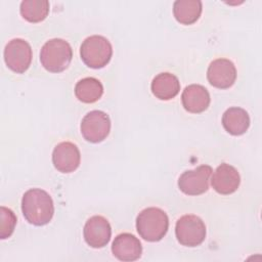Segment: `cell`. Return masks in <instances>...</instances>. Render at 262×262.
<instances>
[{
	"instance_id": "8",
	"label": "cell",
	"mask_w": 262,
	"mask_h": 262,
	"mask_svg": "<svg viewBox=\"0 0 262 262\" xmlns=\"http://www.w3.org/2000/svg\"><path fill=\"white\" fill-rule=\"evenodd\" d=\"M212 168L209 165H202L193 170L183 172L178 179L179 189L188 195H199L209 189V180Z\"/></svg>"
},
{
	"instance_id": "20",
	"label": "cell",
	"mask_w": 262,
	"mask_h": 262,
	"mask_svg": "<svg viewBox=\"0 0 262 262\" xmlns=\"http://www.w3.org/2000/svg\"><path fill=\"white\" fill-rule=\"evenodd\" d=\"M0 218H1V225H0V238L5 239L8 238L15 227L16 224V217L12 210L1 206L0 208Z\"/></svg>"
},
{
	"instance_id": "14",
	"label": "cell",
	"mask_w": 262,
	"mask_h": 262,
	"mask_svg": "<svg viewBox=\"0 0 262 262\" xmlns=\"http://www.w3.org/2000/svg\"><path fill=\"white\" fill-rule=\"evenodd\" d=\"M183 107L193 114L206 111L210 104V94L208 90L199 84H191L184 88L181 95Z\"/></svg>"
},
{
	"instance_id": "17",
	"label": "cell",
	"mask_w": 262,
	"mask_h": 262,
	"mask_svg": "<svg viewBox=\"0 0 262 262\" xmlns=\"http://www.w3.org/2000/svg\"><path fill=\"white\" fill-rule=\"evenodd\" d=\"M202 8L200 0H177L173 4V14L178 23L192 25L200 18Z\"/></svg>"
},
{
	"instance_id": "16",
	"label": "cell",
	"mask_w": 262,
	"mask_h": 262,
	"mask_svg": "<svg viewBox=\"0 0 262 262\" xmlns=\"http://www.w3.org/2000/svg\"><path fill=\"white\" fill-rule=\"evenodd\" d=\"M222 125L229 134L238 136L249 129L250 117L242 107H229L222 116Z\"/></svg>"
},
{
	"instance_id": "15",
	"label": "cell",
	"mask_w": 262,
	"mask_h": 262,
	"mask_svg": "<svg viewBox=\"0 0 262 262\" xmlns=\"http://www.w3.org/2000/svg\"><path fill=\"white\" fill-rule=\"evenodd\" d=\"M152 94L161 100H170L174 98L180 90L178 78L171 73H160L151 82Z\"/></svg>"
},
{
	"instance_id": "19",
	"label": "cell",
	"mask_w": 262,
	"mask_h": 262,
	"mask_svg": "<svg viewBox=\"0 0 262 262\" xmlns=\"http://www.w3.org/2000/svg\"><path fill=\"white\" fill-rule=\"evenodd\" d=\"M21 16L30 23H39L46 18L49 13V2L47 0H25L20 3Z\"/></svg>"
},
{
	"instance_id": "6",
	"label": "cell",
	"mask_w": 262,
	"mask_h": 262,
	"mask_svg": "<svg viewBox=\"0 0 262 262\" xmlns=\"http://www.w3.org/2000/svg\"><path fill=\"white\" fill-rule=\"evenodd\" d=\"M4 60L6 66L14 73H25L32 61L31 45L20 38L10 40L4 48Z\"/></svg>"
},
{
	"instance_id": "12",
	"label": "cell",
	"mask_w": 262,
	"mask_h": 262,
	"mask_svg": "<svg viewBox=\"0 0 262 262\" xmlns=\"http://www.w3.org/2000/svg\"><path fill=\"white\" fill-rule=\"evenodd\" d=\"M211 183L215 191L218 193L230 194L238 188L241 177L233 166L222 163L214 171Z\"/></svg>"
},
{
	"instance_id": "18",
	"label": "cell",
	"mask_w": 262,
	"mask_h": 262,
	"mask_svg": "<svg viewBox=\"0 0 262 262\" xmlns=\"http://www.w3.org/2000/svg\"><path fill=\"white\" fill-rule=\"evenodd\" d=\"M103 93V86L100 81L95 78L87 77L80 80L75 86L76 97L85 103H93L97 101Z\"/></svg>"
},
{
	"instance_id": "11",
	"label": "cell",
	"mask_w": 262,
	"mask_h": 262,
	"mask_svg": "<svg viewBox=\"0 0 262 262\" xmlns=\"http://www.w3.org/2000/svg\"><path fill=\"white\" fill-rule=\"evenodd\" d=\"M81 155L76 144L70 141L58 143L52 152V163L61 173L74 172L80 165Z\"/></svg>"
},
{
	"instance_id": "9",
	"label": "cell",
	"mask_w": 262,
	"mask_h": 262,
	"mask_svg": "<svg viewBox=\"0 0 262 262\" xmlns=\"http://www.w3.org/2000/svg\"><path fill=\"white\" fill-rule=\"evenodd\" d=\"M84 239L88 246L94 249L103 248L111 239L112 228L110 222L102 216L90 217L84 226Z\"/></svg>"
},
{
	"instance_id": "7",
	"label": "cell",
	"mask_w": 262,
	"mask_h": 262,
	"mask_svg": "<svg viewBox=\"0 0 262 262\" xmlns=\"http://www.w3.org/2000/svg\"><path fill=\"white\" fill-rule=\"evenodd\" d=\"M81 133L92 143L101 142L111 131L110 117L102 111H91L82 119Z\"/></svg>"
},
{
	"instance_id": "4",
	"label": "cell",
	"mask_w": 262,
	"mask_h": 262,
	"mask_svg": "<svg viewBox=\"0 0 262 262\" xmlns=\"http://www.w3.org/2000/svg\"><path fill=\"white\" fill-rule=\"evenodd\" d=\"M80 55L83 62L89 68L101 69L110 62L113 55V47L105 37L93 35L83 41Z\"/></svg>"
},
{
	"instance_id": "5",
	"label": "cell",
	"mask_w": 262,
	"mask_h": 262,
	"mask_svg": "<svg viewBox=\"0 0 262 262\" xmlns=\"http://www.w3.org/2000/svg\"><path fill=\"white\" fill-rule=\"evenodd\" d=\"M175 234L182 246L196 247L206 238V225L196 215H184L176 222Z\"/></svg>"
},
{
	"instance_id": "1",
	"label": "cell",
	"mask_w": 262,
	"mask_h": 262,
	"mask_svg": "<svg viewBox=\"0 0 262 262\" xmlns=\"http://www.w3.org/2000/svg\"><path fill=\"white\" fill-rule=\"evenodd\" d=\"M21 212L29 223L36 226L45 225L53 217V201L45 190L31 188L23 195Z\"/></svg>"
},
{
	"instance_id": "10",
	"label": "cell",
	"mask_w": 262,
	"mask_h": 262,
	"mask_svg": "<svg viewBox=\"0 0 262 262\" xmlns=\"http://www.w3.org/2000/svg\"><path fill=\"white\" fill-rule=\"evenodd\" d=\"M209 83L219 89L231 87L236 79V69L233 62L227 58L213 60L207 71Z\"/></svg>"
},
{
	"instance_id": "3",
	"label": "cell",
	"mask_w": 262,
	"mask_h": 262,
	"mask_svg": "<svg viewBox=\"0 0 262 262\" xmlns=\"http://www.w3.org/2000/svg\"><path fill=\"white\" fill-rule=\"evenodd\" d=\"M73 57L71 45L63 39L53 38L41 48L40 61L45 70L51 73L64 71Z\"/></svg>"
},
{
	"instance_id": "2",
	"label": "cell",
	"mask_w": 262,
	"mask_h": 262,
	"mask_svg": "<svg viewBox=\"0 0 262 262\" xmlns=\"http://www.w3.org/2000/svg\"><path fill=\"white\" fill-rule=\"evenodd\" d=\"M169 218L160 208L143 209L136 218V229L139 235L147 242H159L167 233Z\"/></svg>"
},
{
	"instance_id": "13",
	"label": "cell",
	"mask_w": 262,
	"mask_h": 262,
	"mask_svg": "<svg viewBox=\"0 0 262 262\" xmlns=\"http://www.w3.org/2000/svg\"><path fill=\"white\" fill-rule=\"evenodd\" d=\"M112 252L121 261H135L142 254V246L135 235L124 232L115 237L112 245Z\"/></svg>"
}]
</instances>
